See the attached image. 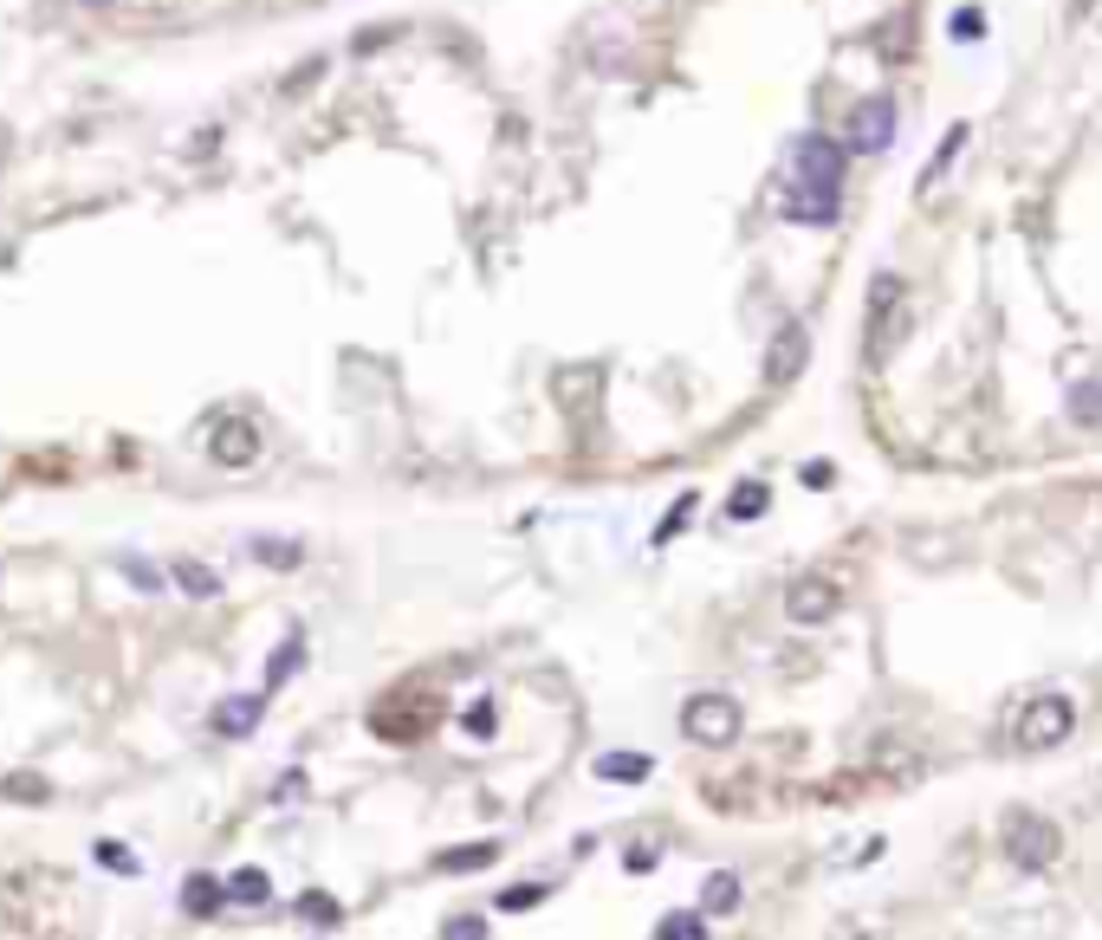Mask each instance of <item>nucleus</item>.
Here are the masks:
<instances>
[{
	"instance_id": "nucleus-11",
	"label": "nucleus",
	"mask_w": 1102,
	"mask_h": 940,
	"mask_svg": "<svg viewBox=\"0 0 1102 940\" xmlns=\"http://www.w3.org/2000/svg\"><path fill=\"white\" fill-rule=\"evenodd\" d=\"M221 902H228V882H208V875H189V882H182V908H189L195 921H215Z\"/></svg>"
},
{
	"instance_id": "nucleus-21",
	"label": "nucleus",
	"mask_w": 1102,
	"mask_h": 940,
	"mask_svg": "<svg viewBox=\"0 0 1102 940\" xmlns=\"http://www.w3.org/2000/svg\"><path fill=\"white\" fill-rule=\"evenodd\" d=\"M254 558L272 564V571H292L299 564V538H254Z\"/></svg>"
},
{
	"instance_id": "nucleus-7",
	"label": "nucleus",
	"mask_w": 1102,
	"mask_h": 940,
	"mask_svg": "<svg viewBox=\"0 0 1102 940\" xmlns=\"http://www.w3.org/2000/svg\"><path fill=\"white\" fill-rule=\"evenodd\" d=\"M260 714H267V687H260V694H240V701H221V708H215V733L247 740V733L260 726Z\"/></svg>"
},
{
	"instance_id": "nucleus-18",
	"label": "nucleus",
	"mask_w": 1102,
	"mask_h": 940,
	"mask_svg": "<svg viewBox=\"0 0 1102 940\" xmlns=\"http://www.w3.org/2000/svg\"><path fill=\"white\" fill-rule=\"evenodd\" d=\"M169 577H176V591H189V597H221V577H215L208 564L176 558V564H169Z\"/></svg>"
},
{
	"instance_id": "nucleus-30",
	"label": "nucleus",
	"mask_w": 1102,
	"mask_h": 940,
	"mask_svg": "<svg viewBox=\"0 0 1102 940\" xmlns=\"http://www.w3.org/2000/svg\"><path fill=\"white\" fill-rule=\"evenodd\" d=\"M98 863H111V869H137V857H130V850H117V843H98Z\"/></svg>"
},
{
	"instance_id": "nucleus-19",
	"label": "nucleus",
	"mask_w": 1102,
	"mask_h": 940,
	"mask_svg": "<svg viewBox=\"0 0 1102 940\" xmlns=\"http://www.w3.org/2000/svg\"><path fill=\"white\" fill-rule=\"evenodd\" d=\"M299 662H305V642L286 636L279 649H272V662H267V694H272V687H286V681L299 675Z\"/></svg>"
},
{
	"instance_id": "nucleus-13",
	"label": "nucleus",
	"mask_w": 1102,
	"mask_h": 940,
	"mask_svg": "<svg viewBox=\"0 0 1102 940\" xmlns=\"http://www.w3.org/2000/svg\"><path fill=\"white\" fill-rule=\"evenodd\" d=\"M765 506H772V487H765V481H739V487L726 493V520H739V526L760 520Z\"/></svg>"
},
{
	"instance_id": "nucleus-4",
	"label": "nucleus",
	"mask_w": 1102,
	"mask_h": 940,
	"mask_svg": "<svg viewBox=\"0 0 1102 940\" xmlns=\"http://www.w3.org/2000/svg\"><path fill=\"white\" fill-rule=\"evenodd\" d=\"M1051 857H1058V824H1044V818H1005V863L1012 869H1025V875H1038V869H1051Z\"/></svg>"
},
{
	"instance_id": "nucleus-3",
	"label": "nucleus",
	"mask_w": 1102,
	"mask_h": 940,
	"mask_svg": "<svg viewBox=\"0 0 1102 940\" xmlns=\"http://www.w3.org/2000/svg\"><path fill=\"white\" fill-rule=\"evenodd\" d=\"M682 733L694 746H733L739 740V701L733 694H694L682 708Z\"/></svg>"
},
{
	"instance_id": "nucleus-26",
	"label": "nucleus",
	"mask_w": 1102,
	"mask_h": 940,
	"mask_svg": "<svg viewBox=\"0 0 1102 940\" xmlns=\"http://www.w3.org/2000/svg\"><path fill=\"white\" fill-rule=\"evenodd\" d=\"M460 726H467L474 740H494V701H474V708L460 714Z\"/></svg>"
},
{
	"instance_id": "nucleus-1",
	"label": "nucleus",
	"mask_w": 1102,
	"mask_h": 940,
	"mask_svg": "<svg viewBox=\"0 0 1102 940\" xmlns=\"http://www.w3.org/2000/svg\"><path fill=\"white\" fill-rule=\"evenodd\" d=\"M792 195H785V221H804V227H824L836 221V208H843V150H836L831 137H798L792 144Z\"/></svg>"
},
{
	"instance_id": "nucleus-22",
	"label": "nucleus",
	"mask_w": 1102,
	"mask_h": 940,
	"mask_svg": "<svg viewBox=\"0 0 1102 940\" xmlns=\"http://www.w3.org/2000/svg\"><path fill=\"white\" fill-rule=\"evenodd\" d=\"M1070 422H1102V383H1076L1070 389Z\"/></svg>"
},
{
	"instance_id": "nucleus-33",
	"label": "nucleus",
	"mask_w": 1102,
	"mask_h": 940,
	"mask_svg": "<svg viewBox=\"0 0 1102 940\" xmlns=\"http://www.w3.org/2000/svg\"><path fill=\"white\" fill-rule=\"evenodd\" d=\"M78 7H111V0H78Z\"/></svg>"
},
{
	"instance_id": "nucleus-8",
	"label": "nucleus",
	"mask_w": 1102,
	"mask_h": 940,
	"mask_svg": "<svg viewBox=\"0 0 1102 940\" xmlns=\"http://www.w3.org/2000/svg\"><path fill=\"white\" fill-rule=\"evenodd\" d=\"M254 454H260L254 422H221V428H215V461H221V467H254Z\"/></svg>"
},
{
	"instance_id": "nucleus-2",
	"label": "nucleus",
	"mask_w": 1102,
	"mask_h": 940,
	"mask_svg": "<svg viewBox=\"0 0 1102 940\" xmlns=\"http://www.w3.org/2000/svg\"><path fill=\"white\" fill-rule=\"evenodd\" d=\"M1070 733H1076V708H1070V694H1038L1025 714H1019V726H1012V746L1019 752H1051V746H1064Z\"/></svg>"
},
{
	"instance_id": "nucleus-5",
	"label": "nucleus",
	"mask_w": 1102,
	"mask_h": 940,
	"mask_svg": "<svg viewBox=\"0 0 1102 940\" xmlns=\"http://www.w3.org/2000/svg\"><path fill=\"white\" fill-rule=\"evenodd\" d=\"M836 610H843V591H836V577H798V584L785 591V616H792V623H804V630L831 623Z\"/></svg>"
},
{
	"instance_id": "nucleus-25",
	"label": "nucleus",
	"mask_w": 1102,
	"mask_h": 940,
	"mask_svg": "<svg viewBox=\"0 0 1102 940\" xmlns=\"http://www.w3.org/2000/svg\"><path fill=\"white\" fill-rule=\"evenodd\" d=\"M980 33H986V13H980V7H960V13H953V39H960V46H973Z\"/></svg>"
},
{
	"instance_id": "nucleus-15",
	"label": "nucleus",
	"mask_w": 1102,
	"mask_h": 940,
	"mask_svg": "<svg viewBox=\"0 0 1102 940\" xmlns=\"http://www.w3.org/2000/svg\"><path fill=\"white\" fill-rule=\"evenodd\" d=\"M701 908H707V914H733V908H739V875H733V869H714V875L701 882Z\"/></svg>"
},
{
	"instance_id": "nucleus-32",
	"label": "nucleus",
	"mask_w": 1102,
	"mask_h": 940,
	"mask_svg": "<svg viewBox=\"0 0 1102 940\" xmlns=\"http://www.w3.org/2000/svg\"><path fill=\"white\" fill-rule=\"evenodd\" d=\"M215 144H221V130H201V137L189 144V156H215Z\"/></svg>"
},
{
	"instance_id": "nucleus-27",
	"label": "nucleus",
	"mask_w": 1102,
	"mask_h": 940,
	"mask_svg": "<svg viewBox=\"0 0 1102 940\" xmlns=\"http://www.w3.org/2000/svg\"><path fill=\"white\" fill-rule=\"evenodd\" d=\"M441 934H448V940H480V934H487V921H480V914H448V921H441Z\"/></svg>"
},
{
	"instance_id": "nucleus-29",
	"label": "nucleus",
	"mask_w": 1102,
	"mask_h": 940,
	"mask_svg": "<svg viewBox=\"0 0 1102 940\" xmlns=\"http://www.w3.org/2000/svg\"><path fill=\"white\" fill-rule=\"evenodd\" d=\"M623 869H629V875H648V869H655V843H636V850L623 857Z\"/></svg>"
},
{
	"instance_id": "nucleus-14",
	"label": "nucleus",
	"mask_w": 1102,
	"mask_h": 940,
	"mask_svg": "<svg viewBox=\"0 0 1102 940\" xmlns=\"http://www.w3.org/2000/svg\"><path fill=\"white\" fill-rule=\"evenodd\" d=\"M228 902H240V908H267V902H272L267 869H234V875H228Z\"/></svg>"
},
{
	"instance_id": "nucleus-12",
	"label": "nucleus",
	"mask_w": 1102,
	"mask_h": 940,
	"mask_svg": "<svg viewBox=\"0 0 1102 940\" xmlns=\"http://www.w3.org/2000/svg\"><path fill=\"white\" fill-rule=\"evenodd\" d=\"M655 940H707V908H668L655 921Z\"/></svg>"
},
{
	"instance_id": "nucleus-9",
	"label": "nucleus",
	"mask_w": 1102,
	"mask_h": 940,
	"mask_svg": "<svg viewBox=\"0 0 1102 940\" xmlns=\"http://www.w3.org/2000/svg\"><path fill=\"white\" fill-rule=\"evenodd\" d=\"M590 772H597L604 785H643L648 772H655V759H648V752H604Z\"/></svg>"
},
{
	"instance_id": "nucleus-16",
	"label": "nucleus",
	"mask_w": 1102,
	"mask_h": 940,
	"mask_svg": "<svg viewBox=\"0 0 1102 940\" xmlns=\"http://www.w3.org/2000/svg\"><path fill=\"white\" fill-rule=\"evenodd\" d=\"M487 863H499V843H467V850H441L435 857L441 875H467V869H487Z\"/></svg>"
},
{
	"instance_id": "nucleus-20",
	"label": "nucleus",
	"mask_w": 1102,
	"mask_h": 940,
	"mask_svg": "<svg viewBox=\"0 0 1102 940\" xmlns=\"http://www.w3.org/2000/svg\"><path fill=\"white\" fill-rule=\"evenodd\" d=\"M299 914H305V928H318V934H331V928H344V908L331 902V896H299Z\"/></svg>"
},
{
	"instance_id": "nucleus-24",
	"label": "nucleus",
	"mask_w": 1102,
	"mask_h": 940,
	"mask_svg": "<svg viewBox=\"0 0 1102 940\" xmlns=\"http://www.w3.org/2000/svg\"><path fill=\"white\" fill-rule=\"evenodd\" d=\"M694 506H701V499H694V493H682V499H675V513H668V520L655 526V545H668V538H675V532H682L687 520H694Z\"/></svg>"
},
{
	"instance_id": "nucleus-10",
	"label": "nucleus",
	"mask_w": 1102,
	"mask_h": 940,
	"mask_svg": "<svg viewBox=\"0 0 1102 940\" xmlns=\"http://www.w3.org/2000/svg\"><path fill=\"white\" fill-rule=\"evenodd\" d=\"M804 350H811V332L804 325H785L778 344H772V383H792L804 370Z\"/></svg>"
},
{
	"instance_id": "nucleus-6",
	"label": "nucleus",
	"mask_w": 1102,
	"mask_h": 940,
	"mask_svg": "<svg viewBox=\"0 0 1102 940\" xmlns=\"http://www.w3.org/2000/svg\"><path fill=\"white\" fill-rule=\"evenodd\" d=\"M888 144H895V105H888V98H863V105L850 111V150L882 156Z\"/></svg>"
},
{
	"instance_id": "nucleus-17",
	"label": "nucleus",
	"mask_w": 1102,
	"mask_h": 940,
	"mask_svg": "<svg viewBox=\"0 0 1102 940\" xmlns=\"http://www.w3.org/2000/svg\"><path fill=\"white\" fill-rule=\"evenodd\" d=\"M966 137H973V123H953L947 137H941V150L927 156V169H921V195H927V188H934L941 176H947V162L960 156V144H966Z\"/></svg>"
},
{
	"instance_id": "nucleus-23",
	"label": "nucleus",
	"mask_w": 1102,
	"mask_h": 940,
	"mask_svg": "<svg viewBox=\"0 0 1102 940\" xmlns=\"http://www.w3.org/2000/svg\"><path fill=\"white\" fill-rule=\"evenodd\" d=\"M538 902H545V882H513V889H499V908H506V914L538 908Z\"/></svg>"
},
{
	"instance_id": "nucleus-28",
	"label": "nucleus",
	"mask_w": 1102,
	"mask_h": 940,
	"mask_svg": "<svg viewBox=\"0 0 1102 940\" xmlns=\"http://www.w3.org/2000/svg\"><path fill=\"white\" fill-rule=\"evenodd\" d=\"M123 577H130L137 591H162V577H156V571H150L143 558H123Z\"/></svg>"
},
{
	"instance_id": "nucleus-31",
	"label": "nucleus",
	"mask_w": 1102,
	"mask_h": 940,
	"mask_svg": "<svg viewBox=\"0 0 1102 940\" xmlns=\"http://www.w3.org/2000/svg\"><path fill=\"white\" fill-rule=\"evenodd\" d=\"M377 46H389V27H370V33H357V52H377Z\"/></svg>"
}]
</instances>
